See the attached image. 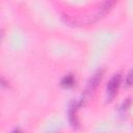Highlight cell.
<instances>
[{"label":"cell","mask_w":133,"mask_h":133,"mask_svg":"<svg viewBox=\"0 0 133 133\" xmlns=\"http://www.w3.org/2000/svg\"><path fill=\"white\" fill-rule=\"evenodd\" d=\"M121 80H122V76L119 74H115L108 82L107 84V88H106V92H107V101H111L116 92H117V89H118V86L121 84Z\"/></svg>","instance_id":"6da1fadb"},{"label":"cell","mask_w":133,"mask_h":133,"mask_svg":"<svg viewBox=\"0 0 133 133\" xmlns=\"http://www.w3.org/2000/svg\"><path fill=\"white\" fill-rule=\"evenodd\" d=\"M102 77H103V70H99L97 71L90 78V80L88 81V84H87V87H86V94H90L99 85L100 81L102 80Z\"/></svg>","instance_id":"7a4b0ae2"},{"label":"cell","mask_w":133,"mask_h":133,"mask_svg":"<svg viewBox=\"0 0 133 133\" xmlns=\"http://www.w3.org/2000/svg\"><path fill=\"white\" fill-rule=\"evenodd\" d=\"M80 105H82V102L75 103V104H73L70 107V110H69V119H70V123L72 124L73 127H76L78 125V122H77V118H76V110H77V108Z\"/></svg>","instance_id":"3957f363"},{"label":"cell","mask_w":133,"mask_h":133,"mask_svg":"<svg viewBox=\"0 0 133 133\" xmlns=\"http://www.w3.org/2000/svg\"><path fill=\"white\" fill-rule=\"evenodd\" d=\"M74 83H75V79L72 75H68L61 80V85L63 87H71L74 85Z\"/></svg>","instance_id":"277c9868"},{"label":"cell","mask_w":133,"mask_h":133,"mask_svg":"<svg viewBox=\"0 0 133 133\" xmlns=\"http://www.w3.org/2000/svg\"><path fill=\"white\" fill-rule=\"evenodd\" d=\"M130 104H131L130 99H127V100L123 103V105L121 106V108H119V112H121V114H122L123 116L126 115V113L128 112V110H129V108H130Z\"/></svg>","instance_id":"5b68a950"},{"label":"cell","mask_w":133,"mask_h":133,"mask_svg":"<svg viewBox=\"0 0 133 133\" xmlns=\"http://www.w3.org/2000/svg\"><path fill=\"white\" fill-rule=\"evenodd\" d=\"M131 77H132V75H131V72H129V73H128V75H127V80H126V84H127L128 86H130V85H131V83H132Z\"/></svg>","instance_id":"8992f818"},{"label":"cell","mask_w":133,"mask_h":133,"mask_svg":"<svg viewBox=\"0 0 133 133\" xmlns=\"http://www.w3.org/2000/svg\"><path fill=\"white\" fill-rule=\"evenodd\" d=\"M0 85H5V82L0 78Z\"/></svg>","instance_id":"52a82bcc"},{"label":"cell","mask_w":133,"mask_h":133,"mask_svg":"<svg viewBox=\"0 0 133 133\" xmlns=\"http://www.w3.org/2000/svg\"><path fill=\"white\" fill-rule=\"evenodd\" d=\"M12 133H21V131H20V130H15Z\"/></svg>","instance_id":"ba28073f"}]
</instances>
